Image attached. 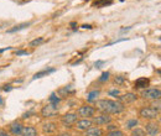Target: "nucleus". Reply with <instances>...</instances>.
Wrapping results in <instances>:
<instances>
[{"instance_id": "nucleus-16", "label": "nucleus", "mask_w": 161, "mask_h": 136, "mask_svg": "<svg viewBox=\"0 0 161 136\" xmlns=\"http://www.w3.org/2000/svg\"><path fill=\"white\" fill-rule=\"evenodd\" d=\"M56 70L55 68H48V70H44V71H41V72H37L34 77H32V79H37V78H42V77H45V76H48L50 73H53Z\"/></svg>"}, {"instance_id": "nucleus-15", "label": "nucleus", "mask_w": 161, "mask_h": 136, "mask_svg": "<svg viewBox=\"0 0 161 136\" xmlns=\"http://www.w3.org/2000/svg\"><path fill=\"white\" fill-rule=\"evenodd\" d=\"M21 136H37V130L34 126H24Z\"/></svg>"}, {"instance_id": "nucleus-29", "label": "nucleus", "mask_w": 161, "mask_h": 136, "mask_svg": "<svg viewBox=\"0 0 161 136\" xmlns=\"http://www.w3.org/2000/svg\"><path fill=\"white\" fill-rule=\"evenodd\" d=\"M16 55L17 56H24V55H27V51H16Z\"/></svg>"}, {"instance_id": "nucleus-11", "label": "nucleus", "mask_w": 161, "mask_h": 136, "mask_svg": "<svg viewBox=\"0 0 161 136\" xmlns=\"http://www.w3.org/2000/svg\"><path fill=\"white\" fill-rule=\"evenodd\" d=\"M84 136H103V130L98 126H94V127L92 126L86 130Z\"/></svg>"}, {"instance_id": "nucleus-26", "label": "nucleus", "mask_w": 161, "mask_h": 136, "mask_svg": "<svg viewBox=\"0 0 161 136\" xmlns=\"http://www.w3.org/2000/svg\"><path fill=\"white\" fill-rule=\"evenodd\" d=\"M124 81H125V78H124V77H121V76H118V77H115V79H114V82H115V83H118V84H123V83H124Z\"/></svg>"}, {"instance_id": "nucleus-21", "label": "nucleus", "mask_w": 161, "mask_h": 136, "mask_svg": "<svg viewBox=\"0 0 161 136\" xmlns=\"http://www.w3.org/2000/svg\"><path fill=\"white\" fill-rule=\"evenodd\" d=\"M59 101H61V99H59L58 96H56V94H55V93H52V94H51V96H50V103H51V104H56V105H57V104L59 103Z\"/></svg>"}, {"instance_id": "nucleus-34", "label": "nucleus", "mask_w": 161, "mask_h": 136, "mask_svg": "<svg viewBox=\"0 0 161 136\" xmlns=\"http://www.w3.org/2000/svg\"><path fill=\"white\" fill-rule=\"evenodd\" d=\"M82 27H83V28H92V26H90V25H83Z\"/></svg>"}, {"instance_id": "nucleus-7", "label": "nucleus", "mask_w": 161, "mask_h": 136, "mask_svg": "<svg viewBox=\"0 0 161 136\" xmlns=\"http://www.w3.org/2000/svg\"><path fill=\"white\" fill-rule=\"evenodd\" d=\"M112 121V116L107 115V114H102V115H98V116H94L92 123L95 124L97 126H102V125H107Z\"/></svg>"}, {"instance_id": "nucleus-9", "label": "nucleus", "mask_w": 161, "mask_h": 136, "mask_svg": "<svg viewBox=\"0 0 161 136\" xmlns=\"http://www.w3.org/2000/svg\"><path fill=\"white\" fill-rule=\"evenodd\" d=\"M118 99H119L118 101H120V103H133V101H135V100L138 99V95H136L135 93L129 92V93H126V94L120 95Z\"/></svg>"}, {"instance_id": "nucleus-8", "label": "nucleus", "mask_w": 161, "mask_h": 136, "mask_svg": "<svg viewBox=\"0 0 161 136\" xmlns=\"http://www.w3.org/2000/svg\"><path fill=\"white\" fill-rule=\"evenodd\" d=\"M145 131L149 136H156L160 132V124L159 123H148L145 126Z\"/></svg>"}, {"instance_id": "nucleus-27", "label": "nucleus", "mask_w": 161, "mask_h": 136, "mask_svg": "<svg viewBox=\"0 0 161 136\" xmlns=\"http://www.w3.org/2000/svg\"><path fill=\"white\" fill-rule=\"evenodd\" d=\"M120 94V92L118 90V89H114V90H110L109 92V95H114V96H117V95H119Z\"/></svg>"}, {"instance_id": "nucleus-3", "label": "nucleus", "mask_w": 161, "mask_h": 136, "mask_svg": "<svg viewBox=\"0 0 161 136\" xmlns=\"http://www.w3.org/2000/svg\"><path fill=\"white\" fill-rule=\"evenodd\" d=\"M159 113H160V111L155 110V109L151 108V107H145V108L140 109V111H139L140 116H141L143 119H146V120H154V119H156V118L159 116Z\"/></svg>"}, {"instance_id": "nucleus-35", "label": "nucleus", "mask_w": 161, "mask_h": 136, "mask_svg": "<svg viewBox=\"0 0 161 136\" xmlns=\"http://www.w3.org/2000/svg\"><path fill=\"white\" fill-rule=\"evenodd\" d=\"M103 63H104L103 61H99V62H97V63H95V66H101V64H103Z\"/></svg>"}, {"instance_id": "nucleus-10", "label": "nucleus", "mask_w": 161, "mask_h": 136, "mask_svg": "<svg viewBox=\"0 0 161 136\" xmlns=\"http://www.w3.org/2000/svg\"><path fill=\"white\" fill-rule=\"evenodd\" d=\"M92 125H93V123L90 119H82V120L76 121V127L78 130H87V129L92 127Z\"/></svg>"}, {"instance_id": "nucleus-32", "label": "nucleus", "mask_w": 161, "mask_h": 136, "mask_svg": "<svg viewBox=\"0 0 161 136\" xmlns=\"http://www.w3.org/2000/svg\"><path fill=\"white\" fill-rule=\"evenodd\" d=\"M9 50H11V47H6V48H3V50H0V53H3L4 51H9Z\"/></svg>"}, {"instance_id": "nucleus-1", "label": "nucleus", "mask_w": 161, "mask_h": 136, "mask_svg": "<svg viewBox=\"0 0 161 136\" xmlns=\"http://www.w3.org/2000/svg\"><path fill=\"white\" fill-rule=\"evenodd\" d=\"M95 107L98 108L103 114L110 115V114H120L124 111L125 107L123 103L118 100H110V99H101L95 101Z\"/></svg>"}, {"instance_id": "nucleus-13", "label": "nucleus", "mask_w": 161, "mask_h": 136, "mask_svg": "<svg viewBox=\"0 0 161 136\" xmlns=\"http://www.w3.org/2000/svg\"><path fill=\"white\" fill-rule=\"evenodd\" d=\"M42 130H44L45 134H52V132H55V131L57 130V124H56V123H52V121L45 123V124L42 125Z\"/></svg>"}, {"instance_id": "nucleus-5", "label": "nucleus", "mask_w": 161, "mask_h": 136, "mask_svg": "<svg viewBox=\"0 0 161 136\" xmlns=\"http://www.w3.org/2000/svg\"><path fill=\"white\" fill-rule=\"evenodd\" d=\"M78 115L82 116L83 119H89L90 116H94L95 114V108L90 107V105H83L78 109Z\"/></svg>"}, {"instance_id": "nucleus-18", "label": "nucleus", "mask_w": 161, "mask_h": 136, "mask_svg": "<svg viewBox=\"0 0 161 136\" xmlns=\"http://www.w3.org/2000/svg\"><path fill=\"white\" fill-rule=\"evenodd\" d=\"M138 124H139V121H138L136 119H130V120L126 121V129H130V130H132V129L136 127Z\"/></svg>"}, {"instance_id": "nucleus-4", "label": "nucleus", "mask_w": 161, "mask_h": 136, "mask_svg": "<svg viewBox=\"0 0 161 136\" xmlns=\"http://www.w3.org/2000/svg\"><path fill=\"white\" fill-rule=\"evenodd\" d=\"M58 113V109H57V105L56 104H47L42 108L41 110V115L44 118H51V116H55L56 114Z\"/></svg>"}, {"instance_id": "nucleus-2", "label": "nucleus", "mask_w": 161, "mask_h": 136, "mask_svg": "<svg viewBox=\"0 0 161 136\" xmlns=\"http://www.w3.org/2000/svg\"><path fill=\"white\" fill-rule=\"evenodd\" d=\"M141 96L149 100H157L161 96V90L160 88H146L141 92Z\"/></svg>"}, {"instance_id": "nucleus-31", "label": "nucleus", "mask_w": 161, "mask_h": 136, "mask_svg": "<svg viewBox=\"0 0 161 136\" xmlns=\"http://www.w3.org/2000/svg\"><path fill=\"white\" fill-rule=\"evenodd\" d=\"M5 92H8V90H11V85H5V88H3Z\"/></svg>"}, {"instance_id": "nucleus-6", "label": "nucleus", "mask_w": 161, "mask_h": 136, "mask_svg": "<svg viewBox=\"0 0 161 136\" xmlns=\"http://www.w3.org/2000/svg\"><path fill=\"white\" fill-rule=\"evenodd\" d=\"M77 121V114L76 113H68V114H66V115H63L62 118H61V123H62V125L63 126H71V125H73Z\"/></svg>"}, {"instance_id": "nucleus-24", "label": "nucleus", "mask_w": 161, "mask_h": 136, "mask_svg": "<svg viewBox=\"0 0 161 136\" xmlns=\"http://www.w3.org/2000/svg\"><path fill=\"white\" fill-rule=\"evenodd\" d=\"M112 0H101V2H97L94 5L95 6H103V5H110Z\"/></svg>"}, {"instance_id": "nucleus-22", "label": "nucleus", "mask_w": 161, "mask_h": 136, "mask_svg": "<svg viewBox=\"0 0 161 136\" xmlns=\"http://www.w3.org/2000/svg\"><path fill=\"white\" fill-rule=\"evenodd\" d=\"M132 136H146V135H145V131H144V130H141V129L136 127L135 130H133Z\"/></svg>"}, {"instance_id": "nucleus-28", "label": "nucleus", "mask_w": 161, "mask_h": 136, "mask_svg": "<svg viewBox=\"0 0 161 136\" xmlns=\"http://www.w3.org/2000/svg\"><path fill=\"white\" fill-rule=\"evenodd\" d=\"M107 129L109 131H114V130H118V125H109V126H107Z\"/></svg>"}, {"instance_id": "nucleus-23", "label": "nucleus", "mask_w": 161, "mask_h": 136, "mask_svg": "<svg viewBox=\"0 0 161 136\" xmlns=\"http://www.w3.org/2000/svg\"><path fill=\"white\" fill-rule=\"evenodd\" d=\"M107 136H124V132L120 130H114V131H109Z\"/></svg>"}, {"instance_id": "nucleus-12", "label": "nucleus", "mask_w": 161, "mask_h": 136, "mask_svg": "<svg viewBox=\"0 0 161 136\" xmlns=\"http://www.w3.org/2000/svg\"><path fill=\"white\" fill-rule=\"evenodd\" d=\"M22 129H24V125L20 124V123H17V121H15V123H13L10 125V131L15 136H20L21 132H22Z\"/></svg>"}, {"instance_id": "nucleus-30", "label": "nucleus", "mask_w": 161, "mask_h": 136, "mask_svg": "<svg viewBox=\"0 0 161 136\" xmlns=\"http://www.w3.org/2000/svg\"><path fill=\"white\" fill-rule=\"evenodd\" d=\"M0 136H9V134L4 130H0Z\"/></svg>"}, {"instance_id": "nucleus-20", "label": "nucleus", "mask_w": 161, "mask_h": 136, "mask_svg": "<svg viewBox=\"0 0 161 136\" xmlns=\"http://www.w3.org/2000/svg\"><path fill=\"white\" fill-rule=\"evenodd\" d=\"M44 41H45V39H44V37L35 39V40H32V41L30 42V46H31V47H36V46H39V45H41V43H44Z\"/></svg>"}, {"instance_id": "nucleus-33", "label": "nucleus", "mask_w": 161, "mask_h": 136, "mask_svg": "<svg viewBox=\"0 0 161 136\" xmlns=\"http://www.w3.org/2000/svg\"><path fill=\"white\" fill-rule=\"evenodd\" d=\"M57 136H71L68 132H63V134H59V135H57Z\"/></svg>"}, {"instance_id": "nucleus-25", "label": "nucleus", "mask_w": 161, "mask_h": 136, "mask_svg": "<svg viewBox=\"0 0 161 136\" xmlns=\"http://www.w3.org/2000/svg\"><path fill=\"white\" fill-rule=\"evenodd\" d=\"M109 76H110V74H109V72H104V73H102V76L99 77V79H98V81H99V82H105V81H108V79H109Z\"/></svg>"}, {"instance_id": "nucleus-19", "label": "nucleus", "mask_w": 161, "mask_h": 136, "mask_svg": "<svg viewBox=\"0 0 161 136\" xmlns=\"http://www.w3.org/2000/svg\"><path fill=\"white\" fill-rule=\"evenodd\" d=\"M98 95H99V90H93V92H90V93L88 94L87 100H88V101H93V100L97 99V96H98Z\"/></svg>"}, {"instance_id": "nucleus-17", "label": "nucleus", "mask_w": 161, "mask_h": 136, "mask_svg": "<svg viewBox=\"0 0 161 136\" xmlns=\"http://www.w3.org/2000/svg\"><path fill=\"white\" fill-rule=\"evenodd\" d=\"M30 26V22H22V24H19V25H16V26H14L11 30H9L8 32L9 33H13V32H16V31H20V30H22V28H25V27H29Z\"/></svg>"}, {"instance_id": "nucleus-14", "label": "nucleus", "mask_w": 161, "mask_h": 136, "mask_svg": "<svg viewBox=\"0 0 161 136\" xmlns=\"http://www.w3.org/2000/svg\"><path fill=\"white\" fill-rule=\"evenodd\" d=\"M149 84H150L149 78H139L135 81V88H138V89H146V87H149Z\"/></svg>"}, {"instance_id": "nucleus-36", "label": "nucleus", "mask_w": 161, "mask_h": 136, "mask_svg": "<svg viewBox=\"0 0 161 136\" xmlns=\"http://www.w3.org/2000/svg\"><path fill=\"white\" fill-rule=\"evenodd\" d=\"M3 104H4V100H3L2 96H0V105H3Z\"/></svg>"}]
</instances>
